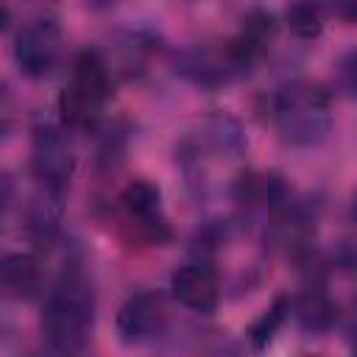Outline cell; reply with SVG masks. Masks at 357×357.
Masks as SVG:
<instances>
[{"label":"cell","mask_w":357,"mask_h":357,"mask_svg":"<svg viewBox=\"0 0 357 357\" xmlns=\"http://www.w3.org/2000/svg\"><path fill=\"white\" fill-rule=\"evenodd\" d=\"M95 326V290L81 271H64L42 307V337L59 354H78Z\"/></svg>","instance_id":"cell-1"},{"label":"cell","mask_w":357,"mask_h":357,"mask_svg":"<svg viewBox=\"0 0 357 357\" xmlns=\"http://www.w3.org/2000/svg\"><path fill=\"white\" fill-rule=\"evenodd\" d=\"M271 117L287 145H318L332 128V95L318 81L284 84L271 100Z\"/></svg>","instance_id":"cell-2"},{"label":"cell","mask_w":357,"mask_h":357,"mask_svg":"<svg viewBox=\"0 0 357 357\" xmlns=\"http://www.w3.org/2000/svg\"><path fill=\"white\" fill-rule=\"evenodd\" d=\"M112 95V73L98 50H81L73 61L70 81L59 95L61 123L70 131H95Z\"/></svg>","instance_id":"cell-3"},{"label":"cell","mask_w":357,"mask_h":357,"mask_svg":"<svg viewBox=\"0 0 357 357\" xmlns=\"http://www.w3.org/2000/svg\"><path fill=\"white\" fill-rule=\"evenodd\" d=\"M117 204H120V218H123V234L128 237V243L142 245V248L170 243L173 229L162 212V192L156 184L137 178L123 187Z\"/></svg>","instance_id":"cell-4"},{"label":"cell","mask_w":357,"mask_h":357,"mask_svg":"<svg viewBox=\"0 0 357 357\" xmlns=\"http://www.w3.org/2000/svg\"><path fill=\"white\" fill-rule=\"evenodd\" d=\"M75 170V151L67 137V126L42 123L33 128L31 142V173L39 187L67 192Z\"/></svg>","instance_id":"cell-5"},{"label":"cell","mask_w":357,"mask_h":357,"mask_svg":"<svg viewBox=\"0 0 357 357\" xmlns=\"http://www.w3.org/2000/svg\"><path fill=\"white\" fill-rule=\"evenodd\" d=\"M61 53V28L53 17H36L20 28L14 42V61L22 75L45 78Z\"/></svg>","instance_id":"cell-6"},{"label":"cell","mask_w":357,"mask_h":357,"mask_svg":"<svg viewBox=\"0 0 357 357\" xmlns=\"http://www.w3.org/2000/svg\"><path fill=\"white\" fill-rule=\"evenodd\" d=\"M167 310L165 298L153 290H139L123 301L117 310V335L126 346H142L165 332Z\"/></svg>","instance_id":"cell-7"},{"label":"cell","mask_w":357,"mask_h":357,"mask_svg":"<svg viewBox=\"0 0 357 357\" xmlns=\"http://www.w3.org/2000/svg\"><path fill=\"white\" fill-rule=\"evenodd\" d=\"M170 293L173 298L192 310V312H212L220 301V279L209 259L198 257L192 262H184L170 276Z\"/></svg>","instance_id":"cell-8"},{"label":"cell","mask_w":357,"mask_h":357,"mask_svg":"<svg viewBox=\"0 0 357 357\" xmlns=\"http://www.w3.org/2000/svg\"><path fill=\"white\" fill-rule=\"evenodd\" d=\"M273 36H276V20H273V14L265 11V8H251L243 17L240 33L226 42V50H229L234 67L240 73H245L254 61H259L265 56V50L271 47Z\"/></svg>","instance_id":"cell-9"},{"label":"cell","mask_w":357,"mask_h":357,"mask_svg":"<svg viewBox=\"0 0 357 357\" xmlns=\"http://www.w3.org/2000/svg\"><path fill=\"white\" fill-rule=\"evenodd\" d=\"M234 198L240 201V206L251 209V212H265V215H279L290 201L293 192L290 187L282 181V176L276 173H243L234 184Z\"/></svg>","instance_id":"cell-10"},{"label":"cell","mask_w":357,"mask_h":357,"mask_svg":"<svg viewBox=\"0 0 357 357\" xmlns=\"http://www.w3.org/2000/svg\"><path fill=\"white\" fill-rule=\"evenodd\" d=\"M290 315H293L296 326L304 335L321 337V335H326L335 326V321H337V304L329 298L326 290L307 287L301 296H296L290 301Z\"/></svg>","instance_id":"cell-11"},{"label":"cell","mask_w":357,"mask_h":357,"mask_svg":"<svg viewBox=\"0 0 357 357\" xmlns=\"http://www.w3.org/2000/svg\"><path fill=\"white\" fill-rule=\"evenodd\" d=\"M64 195L67 192L39 187L36 198L28 206V218H25V231H28L33 245L47 248L56 240L59 226H61V215H64Z\"/></svg>","instance_id":"cell-12"},{"label":"cell","mask_w":357,"mask_h":357,"mask_svg":"<svg viewBox=\"0 0 357 357\" xmlns=\"http://www.w3.org/2000/svg\"><path fill=\"white\" fill-rule=\"evenodd\" d=\"M181 73L201 84V86H218V84H226L229 78L240 75V70L234 67L229 50H226V42L223 47H195L190 50L184 59H181Z\"/></svg>","instance_id":"cell-13"},{"label":"cell","mask_w":357,"mask_h":357,"mask_svg":"<svg viewBox=\"0 0 357 357\" xmlns=\"http://www.w3.org/2000/svg\"><path fill=\"white\" fill-rule=\"evenodd\" d=\"M0 284L8 298H33L42 287V265L33 254H6L0 262Z\"/></svg>","instance_id":"cell-14"},{"label":"cell","mask_w":357,"mask_h":357,"mask_svg":"<svg viewBox=\"0 0 357 357\" xmlns=\"http://www.w3.org/2000/svg\"><path fill=\"white\" fill-rule=\"evenodd\" d=\"M284 22L293 36L315 39L324 31V3L321 0H290L284 8Z\"/></svg>","instance_id":"cell-15"},{"label":"cell","mask_w":357,"mask_h":357,"mask_svg":"<svg viewBox=\"0 0 357 357\" xmlns=\"http://www.w3.org/2000/svg\"><path fill=\"white\" fill-rule=\"evenodd\" d=\"M287 315H290V298H287V296H279V298L245 329L248 343H251L254 349H265V346L273 340V335L282 329V324L287 321Z\"/></svg>","instance_id":"cell-16"},{"label":"cell","mask_w":357,"mask_h":357,"mask_svg":"<svg viewBox=\"0 0 357 357\" xmlns=\"http://www.w3.org/2000/svg\"><path fill=\"white\" fill-rule=\"evenodd\" d=\"M123 156H126V131L123 128L106 131V137L100 139V148H98V170L114 173L123 165Z\"/></svg>","instance_id":"cell-17"},{"label":"cell","mask_w":357,"mask_h":357,"mask_svg":"<svg viewBox=\"0 0 357 357\" xmlns=\"http://www.w3.org/2000/svg\"><path fill=\"white\" fill-rule=\"evenodd\" d=\"M335 84L343 95L357 98V50H349L346 56H340L335 67Z\"/></svg>","instance_id":"cell-18"},{"label":"cell","mask_w":357,"mask_h":357,"mask_svg":"<svg viewBox=\"0 0 357 357\" xmlns=\"http://www.w3.org/2000/svg\"><path fill=\"white\" fill-rule=\"evenodd\" d=\"M324 6H326V11L335 14L337 20L349 22V25L357 22V0H324Z\"/></svg>","instance_id":"cell-19"},{"label":"cell","mask_w":357,"mask_h":357,"mask_svg":"<svg viewBox=\"0 0 357 357\" xmlns=\"http://www.w3.org/2000/svg\"><path fill=\"white\" fill-rule=\"evenodd\" d=\"M346 337L351 340V346L357 349V298L349 304V312H346Z\"/></svg>","instance_id":"cell-20"},{"label":"cell","mask_w":357,"mask_h":357,"mask_svg":"<svg viewBox=\"0 0 357 357\" xmlns=\"http://www.w3.org/2000/svg\"><path fill=\"white\" fill-rule=\"evenodd\" d=\"M354 212H357V195H354Z\"/></svg>","instance_id":"cell-21"}]
</instances>
